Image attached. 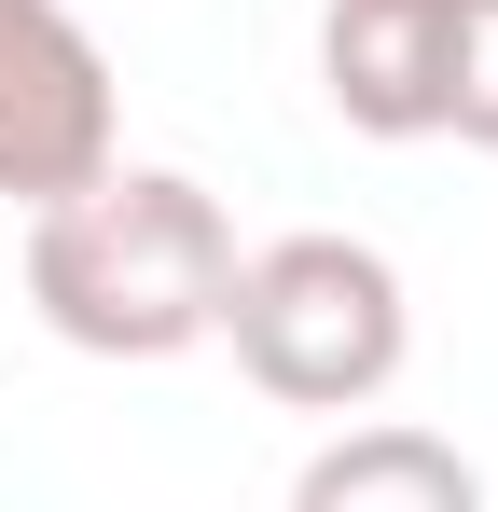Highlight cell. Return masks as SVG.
Instances as JSON below:
<instances>
[{
  "mask_svg": "<svg viewBox=\"0 0 498 512\" xmlns=\"http://www.w3.org/2000/svg\"><path fill=\"white\" fill-rule=\"evenodd\" d=\"M457 0H319V97L360 139H443Z\"/></svg>",
  "mask_w": 498,
  "mask_h": 512,
  "instance_id": "cell-4",
  "label": "cell"
},
{
  "mask_svg": "<svg viewBox=\"0 0 498 512\" xmlns=\"http://www.w3.org/2000/svg\"><path fill=\"white\" fill-rule=\"evenodd\" d=\"M222 346L277 416H374L415 360V291L374 236H263L236 250Z\"/></svg>",
  "mask_w": 498,
  "mask_h": 512,
  "instance_id": "cell-2",
  "label": "cell"
},
{
  "mask_svg": "<svg viewBox=\"0 0 498 512\" xmlns=\"http://www.w3.org/2000/svg\"><path fill=\"white\" fill-rule=\"evenodd\" d=\"M291 512H485V471L415 416H346L291 471Z\"/></svg>",
  "mask_w": 498,
  "mask_h": 512,
  "instance_id": "cell-5",
  "label": "cell"
},
{
  "mask_svg": "<svg viewBox=\"0 0 498 512\" xmlns=\"http://www.w3.org/2000/svg\"><path fill=\"white\" fill-rule=\"evenodd\" d=\"M443 139L498 153V0H457V42H443Z\"/></svg>",
  "mask_w": 498,
  "mask_h": 512,
  "instance_id": "cell-6",
  "label": "cell"
},
{
  "mask_svg": "<svg viewBox=\"0 0 498 512\" xmlns=\"http://www.w3.org/2000/svg\"><path fill=\"white\" fill-rule=\"evenodd\" d=\"M125 153L111 56L70 0H0V208H56Z\"/></svg>",
  "mask_w": 498,
  "mask_h": 512,
  "instance_id": "cell-3",
  "label": "cell"
},
{
  "mask_svg": "<svg viewBox=\"0 0 498 512\" xmlns=\"http://www.w3.org/2000/svg\"><path fill=\"white\" fill-rule=\"evenodd\" d=\"M236 291V222L194 167H111L28 208V305L83 360H180L222 333Z\"/></svg>",
  "mask_w": 498,
  "mask_h": 512,
  "instance_id": "cell-1",
  "label": "cell"
}]
</instances>
